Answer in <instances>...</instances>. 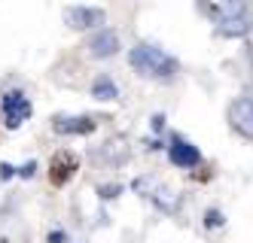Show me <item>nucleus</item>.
<instances>
[{
    "mask_svg": "<svg viewBox=\"0 0 253 243\" xmlns=\"http://www.w3.org/2000/svg\"><path fill=\"white\" fill-rule=\"evenodd\" d=\"M128 61L137 73H143V76H153V79H171L177 73V61L171 58L168 52H162L150 43H137L128 55Z\"/></svg>",
    "mask_w": 253,
    "mask_h": 243,
    "instance_id": "obj_1",
    "label": "nucleus"
},
{
    "mask_svg": "<svg viewBox=\"0 0 253 243\" xmlns=\"http://www.w3.org/2000/svg\"><path fill=\"white\" fill-rule=\"evenodd\" d=\"M0 116H3V125L9 128V131H15V128H22L28 119H31V101H28V95L25 91H6L3 98H0Z\"/></svg>",
    "mask_w": 253,
    "mask_h": 243,
    "instance_id": "obj_2",
    "label": "nucleus"
},
{
    "mask_svg": "<svg viewBox=\"0 0 253 243\" xmlns=\"http://www.w3.org/2000/svg\"><path fill=\"white\" fill-rule=\"evenodd\" d=\"M134 189H140V192H147V198L156 204L159 210H165V213H174L177 207H180V195L174 192V189H168L165 182H153V179H137L134 182Z\"/></svg>",
    "mask_w": 253,
    "mask_h": 243,
    "instance_id": "obj_3",
    "label": "nucleus"
},
{
    "mask_svg": "<svg viewBox=\"0 0 253 243\" xmlns=\"http://www.w3.org/2000/svg\"><path fill=\"white\" fill-rule=\"evenodd\" d=\"M104 9L98 6H67L64 9V25L74 28V31H92L104 25Z\"/></svg>",
    "mask_w": 253,
    "mask_h": 243,
    "instance_id": "obj_4",
    "label": "nucleus"
},
{
    "mask_svg": "<svg viewBox=\"0 0 253 243\" xmlns=\"http://www.w3.org/2000/svg\"><path fill=\"white\" fill-rule=\"evenodd\" d=\"M229 125L235 134L253 140V98H238L229 106Z\"/></svg>",
    "mask_w": 253,
    "mask_h": 243,
    "instance_id": "obj_5",
    "label": "nucleus"
},
{
    "mask_svg": "<svg viewBox=\"0 0 253 243\" xmlns=\"http://www.w3.org/2000/svg\"><path fill=\"white\" fill-rule=\"evenodd\" d=\"M85 49H88L92 58H113V55L122 49V43H119V34L113 28H98L92 36H88Z\"/></svg>",
    "mask_w": 253,
    "mask_h": 243,
    "instance_id": "obj_6",
    "label": "nucleus"
},
{
    "mask_svg": "<svg viewBox=\"0 0 253 243\" xmlns=\"http://www.w3.org/2000/svg\"><path fill=\"white\" fill-rule=\"evenodd\" d=\"M202 9L216 25H223L232 18H244V0H202Z\"/></svg>",
    "mask_w": 253,
    "mask_h": 243,
    "instance_id": "obj_7",
    "label": "nucleus"
},
{
    "mask_svg": "<svg viewBox=\"0 0 253 243\" xmlns=\"http://www.w3.org/2000/svg\"><path fill=\"white\" fill-rule=\"evenodd\" d=\"M168 155H171V161L177 164V167H195L198 161H202V152L192 146V143H186L183 137H174L171 140V146H168Z\"/></svg>",
    "mask_w": 253,
    "mask_h": 243,
    "instance_id": "obj_8",
    "label": "nucleus"
},
{
    "mask_svg": "<svg viewBox=\"0 0 253 243\" xmlns=\"http://www.w3.org/2000/svg\"><path fill=\"white\" fill-rule=\"evenodd\" d=\"M52 128H55L58 134H92L95 122L88 116H58Z\"/></svg>",
    "mask_w": 253,
    "mask_h": 243,
    "instance_id": "obj_9",
    "label": "nucleus"
},
{
    "mask_svg": "<svg viewBox=\"0 0 253 243\" xmlns=\"http://www.w3.org/2000/svg\"><path fill=\"white\" fill-rule=\"evenodd\" d=\"M131 155V146L125 137H110L104 146H101V158L104 161H110V164H122V161H128Z\"/></svg>",
    "mask_w": 253,
    "mask_h": 243,
    "instance_id": "obj_10",
    "label": "nucleus"
},
{
    "mask_svg": "<svg viewBox=\"0 0 253 243\" xmlns=\"http://www.w3.org/2000/svg\"><path fill=\"white\" fill-rule=\"evenodd\" d=\"M92 95H95L98 101H116V98H119V88H116V82H113L110 76H98V79L92 82Z\"/></svg>",
    "mask_w": 253,
    "mask_h": 243,
    "instance_id": "obj_11",
    "label": "nucleus"
},
{
    "mask_svg": "<svg viewBox=\"0 0 253 243\" xmlns=\"http://www.w3.org/2000/svg\"><path fill=\"white\" fill-rule=\"evenodd\" d=\"M247 31H250L247 18H232V22L216 25V34H223V36H247Z\"/></svg>",
    "mask_w": 253,
    "mask_h": 243,
    "instance_id": "obj_12",
    "label": "nucleus"
},
{
    "mask_svg": "<svg viewBox=\"0 0 253 243\" xmlns=\"http://www.w3.org/2000/svg\"><path fill=\"white\" fill-rule=\"evenodd\" d=\"M244 40H247V55L253 58V25H250V31H247V36H244Z\"/></svg>",
    "mask_w": 253,
    "mask_h": 243,
    "instance_id": "obj_13",
    "label": "nucleus"
},
{
    "mask_svg": "<svg viewBox=\"0 0 253 243\" xmlns=\"http://www.w3.org/2000/svg\"><path fill=\"white\" fill-rule=\"evenodd\" d=\"M0 176L9 179V176H12V167H9V164H0Z\"/></svg>",
    "mask_w": 253,
    "mask_h": 243,
    "instance_id": "obj_14",
    "label": "nucleus"
},
{
    "mask_svg": "<svg viewBox=\"0 0 253 243\" xmlns=\"http://www.w3.org/2000/svg\"><path fill=\"white\" fill-rule=\"evenodd\" d=\"M208 225H220V213H208Z\"/></svg>",
    "mask_w": 253,
    "mask_h": 243,
    "instance_id": "obj_15",
    "label": "nucleus"
},
{
    "mask_svg": "<svg viewBox=\"0 0 253 243\" xmlns=\"http://www.w3.org/2000/svg\"><path fill=\"white\" fill-rule=\"evenodd\" d=\"M64 240V234L61 231H55V234H49V243H61Z\"/></svg>",
    "mask_w": 253,
    "mask_h": 243,
    "instance_id": "obj_16",
    "label": "nucleus"
}]
</instances>
